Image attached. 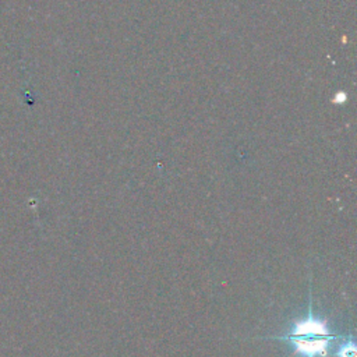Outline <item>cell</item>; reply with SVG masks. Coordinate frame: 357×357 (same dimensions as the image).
Returning <instances> with one entry per match:
<instances>
[{"instance_id": "obj_1", "label": "cell", "mask_w": 357, "mask_h": 357, "mask_svg": "<svg viewBox=\"0 0 357 357\" xmlns=\"http://www.w3.org/2000/svg\"><path fill=\"white\" fill-rule=\"evenodd\" d=\"M339 336L332 334L328 336H269V341H282L292 345L293 353L300 357H328L329 356L331 342L336 341Z\"/></svg>"}, {"instance_id": "obj_2", "label": "cell", "mask_w": 357, "mask_h": 357, "mask_svg": "<svg viewBox=\"0 0 357 357\" xmlns=\"http://www.w3.org/2000/svg\"><path fill=\"white\" fill-rule=\"evenodd\" d=\"M285 335L289 336H328L332 335L328 329L326 321L317 317L313 311V297H311V285H310V293H309V311L307 315L301 320L294 321L293 325L290 328L288 334Z\"/></svg>"}, {"instance_id": "obj_3", "label": "cell", "mask_w": 357, "mask_h": 357, "mask_svg": "<svg viewBox=\"0 0 357 357\" xmlns=\"http://www.w3.org/2000/svg\"><path fill=\"white\" fill-rule=\"evenodd\" d=\"M335 357H357V349L356 343L353 341L352 335L347 336V339H345V342L338 346V349L334 353Z\"/></svg>"}]
</instances>
